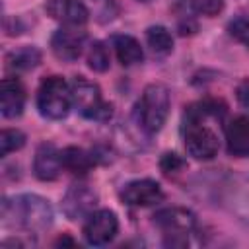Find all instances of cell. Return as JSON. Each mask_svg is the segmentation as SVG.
<instances>
[{
    "label": "cell",
    "instance_id": "cell-24",
    "mask_svg": "<svg viewBox=\"0 0 249 249\" xmlns=\"http://www.w3.org/2000/svg\"><path fill=\"white\" fill-rule=\"evenodd\" d=\"M235 95H237V101H239L245 109H249V80H245V82H241V84L237 86Z\"/></svg>",
    "mask_w": 249,
    "mask_h": 249
},
{
    "label": "cell",
    "instance_id": "cell-21",
    "mask_svg": "<svg viewBox=\"0 0 249 249\" xmlns=\"http://www.w3.org/2000/svg\"><path fill=\"white\" fill-rule=\"evenodd\" d=\"M228 31L233 39H237L239 43L249 47V16H239V18L231 19L228 25Z\"/></svg>",
    "mask_w": 249,
    "mask_h": 249
},
{
    "label": "cell",
    "instance_id": "cell-11",
    "mask_svg": "<svg viewBox=\"0 0 249 249\" xmlns=\"http://www.w3.org/2000/svg\"><path fill=\"white\" fill-rule=\"evenodd\" d=\"M84 43H86L84 31L70 29V27L58 29L51 37V49H53V53L60 60H66V62H72V60H76L82 54Z\"/></svg>",
    "mask_w": 249,
    "mask_h": 249
},
{
    "label": "cell",
    "instance_id": "cell-23",
    "mask_svg": "<svg viewBox=\"0 0 249 249\" xmlns=\"http://www.w3.org/2000/svg\"><path fill=\"white\" fill-rule=\"evenodd\" d=\"M224 8V0H195V10L208 18L220 14Z\"/></svg>",
    "mask_w": 249,
    "mask_h": 249
},
{
    "label": "cell",
    "instance_id": "cell-25",
    "mask_svg": "<svg viewBox=\"0 0 249 249\" xmlns=\"http://www.w3.org/2000/svg\"><path fill=\"white\" fill-rule=\"evenodd\" d=\"M56 245H74V241H72V239H70V237H64V239H62V237H60V239H58V241H56Z\"/></svg>",
    "mask_w": 249,
    "mask_h": 249
},
{
    "label": "cell",
    "instance_id": "cell-8",
    "mask_svg": "<svg viewBox=\"0 0 249 249\" xmlns=\"http://www.w3.org/2000/svg\"><path fill=\"white\" fill-rule=\"evenodd\" d=\"M154 224L158 228H161L167 235H187L196 226V218L187 208L169 206V208H161L154 214Z\"/></svg>",
    "mask_w": 249,
    "mask_h": 249
},
{
    "label": "cell",
    "instance_id": "cell-4",
    "mask_svg": "<svg viewBox=\"0 0 249 249\" xmlns=\"http://www.w3.org/2000/svg\"><path fill=\"white\" fill-rule=\"evenodd\" d=\"M72 105V89L60 76H49L37 91V109L47 119H64Z\"/></svg>",
    "mask_w": 249,
    "mask_h": 249
},
{
    "label": "cell",
    "instance_id": "cell-7",
    "mask_svg": "<svg viewBox=\"0 0 249 249\" xmlns=\"http://www.w3.org/2000/svg\"><path fill=\"white\" fill-rule=\"evenodd\" d=\"M119 222L111 210H95L84 224V237L89 245H107L117 235Z\"/></svg>",
    "mask_w": 249,
    "mask_h": 249
},
{
    "label": "cell",
    "instance_id": "cell-15",
    "mask_svg": "<svg viewBox=\"0 0 249 249\" xmlns=\"http://www.w3.org/2000/svg\"><path fill=\"white\" fill-rule=\"evenodd\" d=\"M113 47H115V54L123 66H134V64L142 62V58H144L140 43L130 35H115Z\"/></svg>",
    "mask_w": 249,
    "mask_h": 249
},
{
    "label": "cell",
    "instance_id": "cell-20",
    "mask_svg": "<svg viewBox=\"0 0 249 249\" xmlns=\"http://www.w3.org/2000/svg\"><path fill=\"white\" fill-rule=\"evenodd\" d=\"M88 64L91 70L95 72H105L109 68V53H107V47L99 41H95L88 53Z\"/></svg>",
    "mask_w": 249,
    "mask_h": 249
},
{
    "label": "cell",
    "instance_id": "cell-12",
    "mask_svg": "<svg viewBox=\"0 0 249 249\" xmlns=\"http://www.w3.org/2000/svg\"><path fill=\"white\" fill-rule=\"evenodd\" d=\"M62 169V158L60 152L53 146V144H41L35 152V160H33V171L41 181H53L58 177Z\"/></svg>",
    "mask_w": 249,
    "mask_h": 249
},
{
    "label": "cell",
    "instance_id": "cell-18",
    "mask_svg": "<svg viewBox=\"0 0 249 249\" xmlns=\"http://www.w3.org/2000/svg\"><path fill=\"white\" fill-rule=\"evenodd\" d=\"M146 41H148V47L156 54H161V56L167 54V53H171V49H173V37H171L169 29L163 27V25H152V27H148Z\"/></svg>",
    "mask_w": 249,
    "mask_h": 249
},
{
    "label": "cell",
    "instance_id": "cell-3",
    "mask_svg": "<svg viewBox=\"0 0 249 249\" xmlns=\"http://www.w3.org/2000/svg\"><path fill=\"white\" fill-rule=\"evenodd\" d=\"M169 115V89L163 84H150L134 107V119L138 126L154 134L158 132Z\"/></svg>",
    "mask_w": 249,
    "mask_h": 249
},
{
    "label": "cell",
    "instance_id": "cell-9",
    "mask_svg": "<svg viewBox=\"0 0 249 249\" xmlns=\"http://www.w3.org/2000/svg\"><path fill=\"white\" fill-rule=\"evenodd\" d=\"M121 198L128 206H152L163 198L161 187L152 179H136L123 187Z\"/></svg>",
    "mask_w": 249,
    "mask_h": 249
},
{
    "label": "cell",
    "instance_id": "cell-2",
    "mask_svg": "<svg viewBox=\"0 0 249 249\" xmlns=\"http://www.w3.org/2000/svg\"><path fill=\"white\" fill-rule=\"evenodd\" d=\"M2 220L4 224L37 233L53 224V208L49 200L39 195H18L14 198H4Z\"/></svg>",
    "mask_w": 249,
    "mask_h": 249
},
{
    "label": "cell",
    "instance_id": "cell-19",
    "mask_svg": "<svg viewBox=\"0 0 249 249\" xmlns=\"http://www.w3.org/2000/svg\"><path fill=\"white\" fill-rule=\"evenodd\" d=\"M25 144V134L16 128H6L0 132V154L8 156L10 152L19 150Z\"/></svg>",
    "mask_w": 249,
    "mask_h": 249
},
{
    "label": "cell",
    "instance_id": "cell-1",
    "mask_svg": "<svg viewBox=\"0 0 249 249\" xmlns=\"http://www.w3.org/2000/svg\"><path fill=\"white\" fill-rule=\"evenodd\" d=\"M224 115L226 107L214 99L198 101L187 107L183 115V136L189 156L195 160H212L218 154V136L206 123L210 119L222 121Z\"/></svg>",
    "mask_w": 249,
    "mask_h": 249
},
{
    "label": "cell",
    "instance_id": "cell-26",
    "mask_svg": "<svg viewBox=\"0 0 249 249\" xmlns=\"http://www.w3.org/2000/svg\"><path fill=\"white\" fill-rule=\"evenodd\" d=\"M140 2H148V0H140Z\"/></svg>",
    "mask_w": 249,
    "mask_h": 249
},
{
    "label": "cell",
    "instance_id": "cell-22",
    "mask_svg": "<svg viewBox=\"0 0 249 249\" xmlns=\"http://www.w3.org/2000/svg\"><path fill=\"white\" fill-rule=\"evenodd\" d=\"M183 165H185V161L177 154H173V152L163 154L161 156V161H160V167H161L163 173H177V171L183 169Z\"/></svg>",
    "mask_w": 249,
    "mask_h": 249
},
{
    "label": "cell",
    "instance_id": "cell-6",
    "mask_svg": "<svg viewBox=\"0 0 249 249\" xmlns=\"http://www.w3.org/2000/svg\"><path fill=\"white\" fill-rule=\"evenodd\" d=\"M95 204H97V195L88 185L76 183L64 193L60 208L68 220H82L88 218L91 212H95L93 210Z\"/></svg>",
    "mask_w": 249,
    "mask_h": 249
},
{
    "label": "cell",
    "instance_id": "cell-5",
    "mask_svg": "<svg viewBox=\"0 0 249 249\" xmlns=\"http://www.w3.org/2000/svg\"><path fill=\"white\" fill-rule=\"evenodd\" d=\"M70 89H72V103L86 119L103 123L113 115V107L101 97L97 84L86 80L84 76H76L70 84Z\"/></svg>",
    "mask_w": 249,
    "mask_h": 249
},
{
    "label": "cell",
    "instance_id": "cell-13",
    "mask_svg": "<svg viewBox=\"0 0 249 249\" xmlns=\"http://www.w3.org/2000/svg\"><path fill=\"white\" fill-rule=\"evenodd\" d=\"M25 103V89L16 78H4L0 84V111L4 117L12 119L21 115Z\"/></svg>",
    "mask_w": 249,
    "mask_h": 249
},
{
    "label": "cell",
    "instance_id": "cell-10",
    "mask_svg": "<svg viewBox=\"0 0 249 249\" xmlns=\"http://www.w3.org/2000/svg\"><path fill=\"white\" fill-rule=\"evenodd\" d=\"M47 14L68 27H80L89 19V12L80 0H49L45 4Z\"/></svg>",
    "mask_w": 249,
    "mask_h": 249
},
{
    "label": "cell",
    "instance_id": "cell-17",
    "mask_svg": "<svg viewBox=\"0 0 249 249\" xmlns=\"http://www.w3.org/2000/svg\"><path fill=\"white\" fill-rule=\"evenodd\" d=\"M41 62V53L35 47H21L6 56V64L10 70H31Z\"/></svg>",
    "mask_w": 249,
    "mask_h": 249
},
{
    "label": "cell",
    "instance_id": "cell-16",
    "mask_svg": "<svg viewBox=\"0 0 249 249\" xmlns=\"http://www.w3.org/2000/svg\"><path fill=\"white\" fill-rule=\"evenodd\" d=\"M60 158H62V167L68 169L70 173L74 175H84L88 173L93 163H95V158L93 154H88L86 150L82 148H76V146H68L60 152Z\"/></svg>",
    "mask_w": 249,
    "mask_h": 249
},
{
    "label": "cell",
    "instance_id": "cell-14",
    "mask_svg": "<svg viewBox=\"0 0 249 249\" xmlns=\"http://www.w3.org/2000/svg\"><path fill=\"white\" fill-rule=\"evenodd\" d=\"M226 148L231 156H249V117H237L226 126Z\"/></svg>",
    "mask_w": 249,
    "mask_h": 249
}]
</instances>
